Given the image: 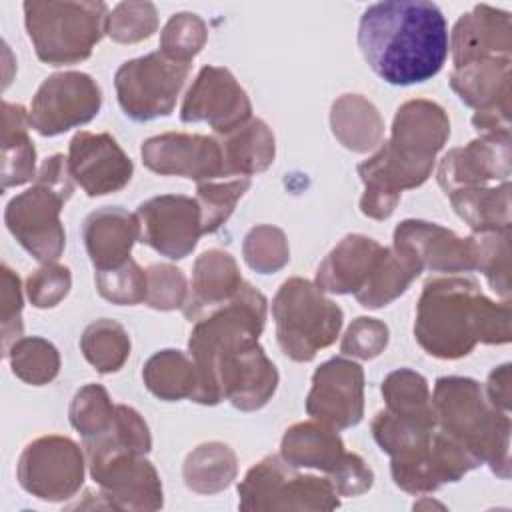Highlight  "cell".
<instances>
[{"mask_svg": "<svg viewBox=\"0 0 512 512\" xmlns=\"http://www.w3.org/2000/svg\"><path fill=\"white\" fill-rule=\"evenodd\" d=\"M266 296L244 282L238 294L194 322L188 354L198 388L192 402L214 406L228 400L242 412L268 404L278 388V370L258 344L266 322Z\"/></svg>", "mask_w": 512, "mask_h": 512, "instance_id": "obj_1", "label": "cell"}, {"mask_svg": "<svg viewBox=\"0 0 512 512\" xmlns=\"http://www.w3.org/2000/svg\"><path fill=\"white\" fill-rule=\"evenodd\" d=\"M358 48L384 82L422 84L448 58V24L442 10L428 0L376 2L360 16Z\"/></svg>", "mask_w": 512, "mask_h": 512, "instance_id": "obj_2", "label": "cell"}, {"mask_svg": "<svg viewBox=\"0 0 512 512\" xmlns=\"http://www.w3.org/2000/svg\"><path fill=\"white\" fill-rule=\"evenodd\" d=\"M448 138L450 120L440 104L426 98L404 102L394 114L390 138L356 168L364 184L360 212L374 220L390 218L402 192L428 180Z\"/></svg>", "mask_w": 512, "mask_h": 512, "instance_id": "obj_3", "label": "cell"}, {"mask_svg": "<svg viewBox=\"0 0 512 512\" xmlns=\"http://www.w3.org/2000/svg\"><path fill=\"white\" fill-rule=\"evenodd\" d=\"M414 338L440 360L464 358L478 342L508 344L510 302L490 300L468 276L430 278L418 298Z\"/></svg>", "mask_w": 512, "mask_h": 512, "instance_id": "obj_4", "label": "cell"}, {"mask_svg": "<svg viewBox=\"0 0 512 512\" xmlns=\"http://www.w3.org/2000/svg\"><path fill=\"white\" fill-rule=\"evenodd\" d=\"M432 410L436 426L464 446L480 464L510 478V416L484 394L480 382L468 376H442L434 384Z\"/></svg>", "mask_w": 512, "mask_h": 512, "instance_id": "obj_5", "label": "cell"}, {"mask_svg": "<svg viewBox=\"0 0 512 512\" xmlns=\"http://www.w3.org/2000/svg\"><path fill=\"white\" fill-rule=\"evenodd\" d=\"M74 192L68 156L46 158L32 186L16 194L4 210V222L16 242L38 262H56L66 246L60 212Z\"/></svg>", "mask_w": 512, "mask_h": 512, "instance_id": "obj_6", "label": "cell"}, {"mask_svg": "<svg viewBox=\"0 0 512 512\" xmlns=\"http://www.w3.org/2000/svg\"><path fill=\"white\" fill-rule=\"evenodd\" d=\"M22 8L34 52L50 66H66L90 58L94 46L106 34V18L110 14L104 2L28 0Z\"/></svg>", "mask_w": 512, "mask_h": 512, "instance_id": "obj_7", "label": "cell"}, {"mask_svg": "<svg viewBox=\"0 0 512 512\" xmlns=\"http://www.w3.org/2000/svg\"><path fill=\"white\" fill-rule=\"evenodd\" d=\"M276 340L294 362H310L336 342L344 312L314 282L294 276L280 284L272 300Z\"/></svg>", "mask_w": 512, "mask_h": 512, "instance_id": "obj_8", "label": "cell"}, {"mask_svg": "<svg viewBox=\"0 0 512 512\" xmlns=\"http://www.w3.org/2000/svg\"><path fill=\"white\" fill-rule=\"evenodd\" d=\"M340 496L326 476L306 474L270 454L254 464L238 484V508L244 512L264 510H334Z\"/></svg>", "mask_w": 512, "mask_h": 512, "instance_id": "obj_9", "label": "cell"}, {"mask_svg": "<svg viewBox=\"0 0 512 512\" xmlns=\"http://www.w3.org/2000/svg\"><path fill=\"white\" fill-rule=\"evenodd\" d=\"M280 456L296 468L324 472L338 496H358L374 484V472L364 458L348 452L338 430L318 420L292 424L282 436Z\"/></svg>", "mask_w": 512, "mask_h": 512, "instance_id": "obj_10", "label": "cell"}, {"mask_svg": "<svg viewBox=\"0 0 512 512\" xmlns=\"http://www.w3.org/2000/svg\"><path fill=\"white\" fill-rule=\"evenodd\" d=\"M190 64L156 50L126 60L114 74V88L122 112L136 122L170 116L188 78Z\"/></svg>", "mask_w": 512, "mask_h": 512, "instance_id": "obj_11", "label": "cell"}, {"mask_svg": "<svg viewBox=\"0 0 512 512\" xmlns=\"http://www.w3.org/2000/svg\"><path fill=\"white\" fill-rule=\"evenodd\" d=\"M86 458L68 436L48 434L24 446L16 464L20 486L38 500L62 502L82 488Z\"/></svg>", "mask_w": 512, "mask_h": 512, "instance_id": "obj_12", "label": "cell"}, {"mask_svg": "<svg viewBox=\"0 0 512 512\" xmlns=\"http://www.w3.org/2000/svg\"><path fill=\"white\" fill-rule=\"evenodd\" d=\"M86 462L108 508L152 512L164 506L162 480L144 456L126 450H94L86 452Z\"/></svg>", "mask_w": 512, "mask_h": 512, "instance_id": "obj_13", "label": "cell"}, {"mask_svg": "<svg viewBox=\"0 0 512 512\" xmlns=\"http://www.w3.org/2000/svg\"><path fill=\"white\" fill-rule=\"evenodd\" d=\"M102 106L98 82L76 70L48 76L32 96L28 124L40 136H58L70 128L88 124Z\"/></svg>", "mask_w": 512, "mask_h": 512, "instance_id": "obj_14", "label": "cell"}, {"mask_svg": "<svg viewBox=\"0 0 512 512\" xmlns=\"http://www.w3.org/2000/svg\"><path fill=\"white\" fill-rule=\"evenodd\" d=\"M306 412L334 430L356 426L364 416V370L358 362L334 356L312 374Z\"/></svg>", "mask_w": 512, "mask_h": 512, "instance_id": "obj_15", "label": "cell"}, {"mask_svg": "<svg viewBox=\"0 0 512 512\" xmlns=\"http://www.w3.org/2000/svg\"><path fill=\"white\" fill-rule=\"evenodd\" d=\"M252 118V104L234 74L222 66H204L188 88L180 120L186 124L206 122L224 136Z\"/></svg>", "mask_w": 512, "mask_h": 512, "instance_id": "obj_16", "label": "cell"}, {"mask_svg": "<svg viewBox=\"0 0 512 512\" xmlns=\"http://www.w3.org/2000/svg\"><path fill=\"white\" fill-rule=\"evenodd\" d=\"M140 242L170 260L186 258L198 244L202 212L196 198L184 194H160L136 208Z\"/></svg>", "mask_w": 512, "mask_h": 512, "instance_id": "obj_17", "label": "cell"}, {"mask_svg": "<svg viewBox=\"0 0 512 512\" xmlns=\"http://www.w3.org/2000/svg\"><path fill=\"white\" fill-rule=\"evenodd\" d=\"M142 162L160 176H182L196 184L224 178L218 138L186 132H164L142 142Z\"/></svg>", "mask_w": 512, "mask_h": 512, "instance_id": "obj_18", "label": "cell"}, {"mask_svg": "<svg viewBox=\"0 0 512 512\" xmlns=\"http://www.w3.org/2000/svg\"><path fill=\"white\" fill-rule=\"evenodd\" d=\"M68 168L76 184L90 196H106L122 190L134 172V164L108 132H76L68 146Z\"/></svg>", "mask_w": 512, "mask_h": 512, "instance_id": "obj_19", "label": "cell"}, {"mask_svg": "<svg viewBox=\"0 0 512 512\" xmlns=\"http://www.w3.org/2000/svg\"><path fill=\"white\" fill-rule=\"evenodd\" d=\"M392 246L412 256L422 270L446 274L476 270L474 234L462 238L436 222L402 220L394 230Z\"/></svg>", "mask_w": 512, "mask_h": 512, "instance_id": "obj_20", "label": "cell"}, {"mask_svg": "<svg viewBox=\"0 0 512 512\" xmlns=\"http://www.w3.org/2000/svg\"><path fill=\"white\" fill-rule=\"evenodd\" d=\"M480 462L454 438L436 426L430 446L420 456L406 462H390L394 484L410 494L436 492L440 486L458 482Z\"/></svg>", "mask_w": 512, "mask_h": 512, "instance_id": "obj_21", "label": "cell"}, {"mask_svg": "<svg viewBox=\"0 0 512 512\" xmlns=\"http://www.w3.org/2000/svg\"><path fill=\"white\" fill-rule=\"evenodd\" d=\"M438 184L448 196L460 188L510 182V136H478L444 154Z\"/></svg>", "mask_w": 512, "mask_h": 512, "instance_id": "obj_22", "label": "cell"}, {"mask_svg": "<svg viewBox=\"0 0 512 512\" xmlns=\"http://www.w3.org/2000/svg\"><path fill=\"white\" fill-rule=\"evenodd\" d=\"M448 40L454 68L482 58H510V14L488 4H478L458 18Z\"/></svg>", "mask_w": 512, "mask_h": 512, "instance_id": "obj_23", "label": "cell"}, {"mask_svg": "<svg viewBox=\"0 0 512 512\" xmlns=\"http://www.w3.org/2000/svg\"><path fill=\"white\" fill-rule=\"evenodd\" d=\"M386 246L364 234L344 236L320 262L314 284L328 294H358L384 256Z\"/></svg>", "mask_w": 512, "mask_h": 512, "instance_id": "obj_24", "label": "cell"}, {"mask_svg": "<svg viewBox=\"0 0 512 512\" xmlns=\"http://www.w3.org/2000/svg\"><path fill=\"white\" fill-rule=\"evenodd\" d=\"M82 240L94 270L116 268L130 260V250L140 240L138 216L122 206L98 208L86 216Z\"/></svg>", "mask_w": 512, "mask_h": 512, "instance_id": "obj_25", "label": "cell"}, {"mask_svg": "<svg viewBox=\"0 0 512 512\" xmlns=\"http://www.w3.org/2000/svg\"><path fill=\"white\" fill-rule=\"evenodd\" d=\"M244 280L232 254L212 248L202 252L192 268V280L186 302L182 306L184 318L196 322L210 310L230 302Z\"/></svg>", "mask_w": 512, "mask_h": 512, "instance_id": "obj_26", "label": "cell"}, {"mask_svg": "<svg viewBox=\"0 0 512 512\" xmlns=\"http://www.w3.org/2000/svg\"><path fill=\"white\" fill-rule=\"evenodd\" d=\"M512 58H482L458 66L450 74V88L476 110L510 108Z\"/></svg>", "mask_w": 512, "mask_h": 512, "instance_id": "obj_27", "label": "cell"}, {"mask_svg": "<svg viewBox=\"0 0 512 512\" xmlns=\"http://www.w3.org/2000/svg\"><path fill=\"white\" fill-rule=\"evenodd\" d=\"M224 160V178H250L264 172L276 156V140L270 126L260 118L218 138Z\"/></svg>", "mask_w": 512, "mask_h": 512, "instance_id": "obj_28", "label": "cell"}, {"mask_svg": "<svg viewBox=\"0 0 512 512\" xmlns=\"http://www.w3.org/2000/svg\"><path fill=\"white\" fill-rule=\"evenodd\" d=\"M28 112L22 104L2 102V190L36 178V148L28 136Z\"/></svg>", "mask_w": 512, "mask_h": 512, "instance_id": "obj_29", "label": "cell"}, {"mask_svg": "<svg viewBox=\"0 0 512 512\" xmlns=\"http://www.w3.org/2000/svg\"><path fill=\"white\" fill-rule=\"evenodd\" d=\"M330 126L338 142L352 152H368L382 142L384 120L362 94H342L332 102Z\"/></svg>", "mask_w": 512, "mask_h": 512, "instance_id": "obj_30", "label": "cell"}, {"mask_svg": "<svg viewBox=\"0 0 512 512\" xmlns=\"http://www.w3.org/2000/svg\"><path fill=\"white\" fill-rule=\"evenodd\" d=\"M372 436L390 462H406L420 456L432 442L436 420L398 416L386 408L372 418Z\"/></svg>", "mask_w": 512, "mask_h": 512, "instance_id": "obj_31", "label": "cell"}, {"mask_svg": "<svg viewBox=\"0 0 512 512\" xmlns=\"http://www.w3.org/2000/svg\"><path fill=\"white\" fill-rule=\"evenodd\" d=\"M454 212L474 230L510 228V182L460 188L448 194Z\"/></svg>", "mask_w": 512, "mask_h": 512, "instance_id": "obj_32", "label": "cell"}, {"mask_svg": "<svg viewBox=\"0 0 512 512\" xmlns=\"http://www.w3.org/2000/svg\"><path fill=\"white\" fill-rule=\"evenodd\" d=\"M144 386L160 400L176 402L194 398L198 388V372L190 354L174 348L158 350L142 368Z\"/></svg>", "mask_w": 512, "mask_h": 512, "instance_id": "obj_33", "label": "cell"}, {"mask_svg": "<svg viewBox=\"0 0 512 512\" xmlns=\"http://www.w3.org/2000/svg\"><path fill=\"white\" fill-rule=\"evenodd\" d=\"M238 474V458L224 442H204L184 460V484L198 494H216L226 490Z\"/></svg>", "mask_w": 512, "mask_h": 512, "instance_id": "obj_34", "label": "cell"}, {"mask_svg": "<svg viewBox=\"0 0 512 512\" xmlns=\"http://www.w3.org/2000/svg\"><path fill=\"white\" fill-rule=\"evenodd\" d=\"M420 272L422 268L412 256L396 250L394 246H386V252L380 258L378 266L354 298L360 306L368 310L388 306L408 290V286L420 276Z\"/></svg>", "mask_w": 512, "mask_h": 512, "instance_id": "obj_35", "label": "cell"}, {"mask_svg": "<svg viewBox=\"0 0 512 512\" xmlns=\"http://www.w3.org/2000/svg\"><path fill=\"white\" fill-rule=\"evenodd\" d=\"M80 350L96 372L112 374L118 372L130 356V336L120 322L100 318L84 328Z\"/></svg>", "mask_w": 512, "mask_h": 512, "instance_id": "obj_36", "label": "cell"}, {"mask_svg": "<svg viewBox=\"0 0 512 512\" xmlns=\"http://www.w3.org/2000/svg\"><path fill=\"white\" fill-rule=\"evenodd\" d=\"M386 410L398 416L436 420L432 410V394L426 378L410 368L390 372L382 382Z\"/></svg>", "mask_w": 512, "mask_h": 512, "instance_id": "obj_37", "label": "cell"}, {"mask_svg": "<svg viewBox=\"0 0 512 512\" xmlns=\"http://www.w3.org/2000/svg\"><path fill=\"white\" fill-rule=\"evenodd\" d=\"M16 378L30 386H44L60 372V354L52 342L40 336H22L6 352Z\"/></svg>", "mask_w": 512, "mask_h": 512, "instance_id": "obj_38", "label": "cell"}, {"mask_svg": "<svg viewBox=\"0 0 512 512\" xmlns=\"http://www.w3.org/2000/svg\"><path fill=\"white\" fill-rule=\"evenodd\" d=\"M84 452L94 450H126L132 454L146 456L152 448V436L144 418L126 404H116V416L110 430L104 434L82 440Z\"/></svg>", "mask_w": 512, "mask_h": 512, "instance_id": "obj_39", "label": "cell"}, {"mask_svg": "<svg viewBox=\"0 0 512 512\" xmlns=\"http://www.w3.org/2000/svg\"><path fill=\"white\" fill-rule=\"evenodd\" d=\"M68 416L82 440H90L110 430L116 416V404L110 400L104 386L86 384L74 394Z\"/></svg>", "mask_w": 512, "mask_h": 512, "instance_id": "obj_40", "label": "cell"}, {"mask_svg": "<svg viewBox=\"0 0 512 512\" xmlns=\"http://www.w3.org/2000/svg\"><path fill=\"white\" fill-rule=\"evenodd\" d=\"M476 270H480L490 288L506 302L510 298V228L474 232Z\"/></svg>", "mask_w": 512, "mask_h": 512, "instance_id": "obj_41", "label": "cell"}, {"mask_svg": "<svg viewBox=\"0 0 512 512\" xmlns=\"http://www.w3.org/2000/svg\"><path fill=\"white\" fill-rule=\"evenodd\" d=\"M250 188V178H218L196 188V202L202 212L204 234L216 232L234 212L236 202Z\"/></svg>", "mask_w": 512, "mask_h": 512, "instance_id": "obj_42", "label": "cell"}, {"mask_svg": "<svg viewBox=\"0 0 512 512\" xmlns=\"http://www.w3.org/2000/svg\"><path fill=\"white\" fill-rule=\"evenodd\" d=\"M242 254L246 264L258 274H274L290 260L286 234L272 224L254 226L244 238Z\"/></svg>", "mask_w": 512, "mask_h": 512, "instance_id": "obj_43", "label": "cell"}, {"mask_svg": "<svg viewBox=\"0 0 512 512\" xmlns=\"http://www.w3.org/2000/svg\"><path fill=\"white\" fill-rule=\"evenodd\" d=\"M208 40V28L204 20L194 12H178L170 16L160 32V52L166 56L190 64Z\"/></svg>", "mask_w": 512, "mask_h": 512, "instance_id": "obj_44", "label": "cell"}, {"mask_svg": "<svg viewBox=\"0 0 512 512\" xmlns=\"http://www.w3.org/2000/svg\"><path fill=\"white\" fill-rule=\"evenodd\" d=\"M98 294L118 306H134L146 300L148 278L146 270L138 266L136 260H126L124 264L110 270H96L94 274Z\"/></svg>", "mask_w": 512, "mask_h": 512, "instance_id": "obj_45", "label": "cell"}, {"mask_svg": "<svg viewBox=\"0 0 512 512\" xmlns=\"http://www.w3.org/2000/svg\"><path fill=\"white\" fill-rule=\"evenodd\" d=\"M158 28V12L152 2H120L106 18V34L120 44L148 40Z\"/></svg>", "mask_w": 512, "mask_h": 512, "instance_id": "obj_46", "label": "cell"}, {"mask_svg": "<svg viewBox=\"0 0 512 512\" xmlns=\"http://www.w3.org/2000/svg\"><path fill=\"white\" fill-rule=\"evenodd\" d=\"M148 292L144 304L154 310H176L182 308L188 296L186 276L172 264H152L146 268Z\"/></svg>", "mask_w": 512, "mask_h": 512, "instance_id": "obj_47", "label": "cell"}, {"mask_svg": "<svg viewBox=\"0 0 512 512\" xmlns=\"http://www.w3.org/2000/svg\"><path fill=\"white\" fill-rule=\"evenodd\" d=\"M70 286V268L56 262H48L28 274L26 296L34 308H54L66 298Z\"/></svg>", "mask_w": 512, "mask_h": 512, "instance_id": "obj_48", "label": "cell"}, {"mask_svg": "<svg viewBox=\"0 0 512 512\" xmlns=\"http://www.w3.org/2000/svg\"><path fill=\"white\" fill-rule=\"evenodd\" d=\"M388 326L378 318L358 316L346 330L340 342V350L346 356L360 358V360H372L384 352L388 346Z\"/></svg>", "mask_w": 512, "mask_h": 512, "instance_id": "obj_49", "label": "cell"}, {"mask_svg": "<svg viewBox=\"0 0 512 512\" xmlns=\"http://www.w3.org/2000/svg\"><path fill=\"white\" fill-rule=\"evenodd\" d=\"M0 324H2V352L22 338V286L18 274H14L6 264L2 266V294H0Z\"/></svg>", "mask_w": 512, "mask_h": 512, "instance_id": "obj_50", "label": "cell"}, {"mask_svg": "<svg viewBox=\"0 0 512 512\" xmlns=\"http://www.w3.org/2000/svg\"><path fill=\"white\" fill-rule=\"evenodd\" d=\"M484 394L492 406L510 414V404H512V366L510 364H500L488 374Z\"/></svg>", "mask_w": 512, "mask_h": 512, "instance_id": "obj_51", "label": "cell"}]
</instances>
